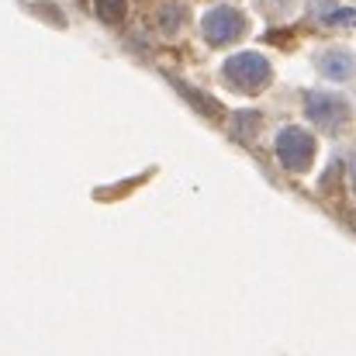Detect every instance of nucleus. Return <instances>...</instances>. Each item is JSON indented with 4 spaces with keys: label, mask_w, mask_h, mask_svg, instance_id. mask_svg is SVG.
<instances>
[{
    "label": "nucleus",
    "mask_w": 356,
    "mask_h": 356,
    "mask_svg": "<svg viewBox=\"0 0 356 356\" xmlns=\"http://www.w3.org/2000/svg\"><path fill=\"white\" fill-rule=\"evenodd\" d=\"M273 80V63L263 52H236L222 63V83L238 94H259Z\"/></svg>",
    "instance_id": "obj_1"
},
{
    "label": "nucleus",
    "mask_w": 356,
    "mask_h": 356,
    "mask_svg": "<svg viewBox=\"0 0 356 356\" xmlns=\"http://www.w3.org/2000/svg\"><path fill=\"white\" fill-rule=\"evenodd\" d=\"M305 118L322 131H339L353 121V104L346 94L332 87H315V90H305Z\"/></svg>",
    "instance_id": "obj_2"
},
{
    "label": "nucleus",
    "mask_w": 356,
    "mask_h": 356,
    "mask_svg": "<svg viewBox=\"0 0 356 356\" xmlns=\"http://www.w3.org/2000/svg\"><path fill=\"white\" fill-rule=\"evenodd\" d=\"M245 35H249V14L232 3H215L201 17V38L211 49H229Z\"/></svg>",
    "instance_id": "obj_3"
},
{
    "label": "nucleus",
    "mask_w": 356,
    "mask_h": 356,
    "mask_svg": "<svg viewBox=\"0 0 356 356\" xmlns=\"http://www.w3.org/2000/svg\"><path fill=\"white\" fill-rule=\"evenodd\" d=\"M273 149H277V159H280L284 170H291V173H308L312 163H315L318 142H315V135H312L308 128H301V124H287V128L277 131Z\"/></svg>",
    "instance_id": "obj_4"
},
{
    "label": "nucleus",
    "mask_w": 356,
    "mask_h": 356,
    "mask_svg": "<svg viewBox=\"0 0 356 356\" xmlns=\"http://www.w3.org/2000/svg\"><path fill=\"white\" fill-rule=\"evenodd\" d=\"M312 66L325 83H356V49L350 45H322L312 52Z\"/></svg>",
    "instance_id": "obj_5"
},
{
    "label": "nucleus",
    "mask_w": 356,
    "mask_h": 356,
    "mask_svg": "<svg viewBox=\"0 0 356 356\" xmlns=\"http://www.w3.org/2000/svg\"><path fill=\"white\" fill-rule=\"evenodd\" d=\"M187 21H191V7L184 0H163L156 7V24L163 35H180L187 28Z\"/></svg>",
    "instance_id": "obj_6"
},
{
    "label": "nucleus",
    "mask_w": 356,
    "mask_h": 356,
    "mask_svg": "<svg viewBox=\"0 0 356 356\" xmlns=\"http://www.w3.org/2000/svg\"><path fill=\"white\" fill-rule=\"evenodd\" d=\"M312 17L318 24H339L346 21L350 14H343V3L339 0H312Z\"/></svg>",
    "instance_id": "obj_7"
},
{
    "label": "nucleus",
    "mask_w": 356,
    "mask_h": 356,
    "mask_svg": "<svg viewBox=\"0 0 356 356\" xmlns=\"http://www.w3.org/2000/svg\"><path fill=\"white\" fill-rule=\"evenodd\" d=\"M94 10L104 24H121L128 17V0H94Z\"/></svg>",
    "instance_id": "obj_8"
},
{
    "label": "nucleus",
    "mask_w": 356,
    "mask_h": 356,
    "mask_svg": "<svg viewBox=\"0 0 356 356\" xmlns=\"http://www.w3.org/2000/svg\"><path fill=\"white\" fill-rule=\"evenodd\" d=\"M301 0H259V7L270 14V17H291L298 10Z\"/></svg>",
    "instance_id": "obj_9"
},
{
    "label": "nucleus",
    "mask_w": 356,
    "mask_h": 356,
    "mask_svg": "<svg viewBox=\"0 0 356 356\" xmlns=\"http://www.w3.org/2000/svg\"><path fill=\"white\" fill-rule=\"evenodd\" d=\"M350 187H353V194H356V156H353V163H350Z\"/></svg>",
    "instance_id": "obj_10"
}]
</instances>
